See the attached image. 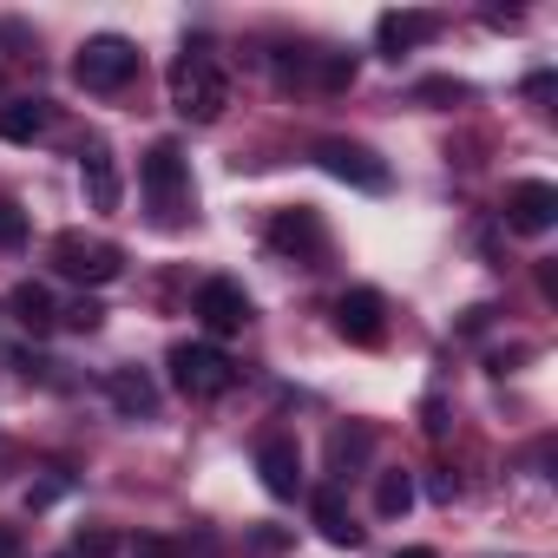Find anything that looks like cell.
<instances>
[{
	"label": "cell",
	"mask_w": 558,
	"mask_h": 558,
	"mask_svg": "<svg viewBox=\"0 0 558 558\" xmlns=\"http://www.w3.org/2000/svg\"><path fill=\"white\" fill-rule=\"evenodd\" d=\"M171 106H178L191 125H217V119H223L230 80H223V66H217L210 47H184V53L171 60Z\"/></svg>",
	"instance_id": "6da1fadb"
},
{
	"label": "cell",
	"mask_w": 558,
	"mask_h": 558,
	"mask_svg": "<svg viewBox=\"0 0 558 558\" xmlns=\"http://www.w3.org/2000/svg\"><path fill=\"white\" fill-rule=\"evenodd\" d=\"M171 388L191 395V401H217V395L236 388V362L210 342H178L171 349Z\"/></svg>",
	"instance_id": "7a4b0ae2"
},
{
	"label": "cell",
	"mask_w": 558,
	"mask_h": 558,
	"mask_svg": "<svg viewBox=\"0 0 558 558\" xmlns=\"http://www.w3.org/2000/svg\"><path fill=\"white\" fill-rule=\"evenodd\" d=\"M132 73H138V47H132L125 34H99V40H86L80 60H73V80H80L86 93H119V86H132Z\"/></svg>",
	"instance_id": "3957f363"
},
{
	"label": "cell",
	"mask_w": 558,
	"mask_h": 558,
	"mask_svg": "<svg viewBox=\"0 0 558 558\" xmlns=\"http://www.w3.org/2000/svg\"><path fill=\"white\" fill-rule=\"evenodd\" d=\"M138 184H145V197H151V210H158V217H178V210H184V197H191L184 151H178L171 138H158V145L145 151V165H138Z\"/></svg>",
	"instance_id": "277c9868"
},
{
	"label": "cell",
	"mask_w": 558,
	"mask_h": 558,
	"mask_svg": "<svg viewBox=\"0 0 558 558\" xmlns=\"http://www.w3.org/2000/svg\"><path fill=\"white\" fill-rule=\"evenodd\" d=\"M53 269L73 276V283H112L125 269V256L112 243H86L80 230H66V236H53Z\"/></svg>",
	"instance_id": "5b68a950"
},
{
	"label": "cell",
	"mask_w": 558,
	"mask_h": 558,
	"mask_svg": "<svg viewBox=\"0 0 558 558\" xmlns=\"http://www.w3.org/2000/svg\"><path fill=\"white\" fill-rule=\"evenodd\" d=\"M316 158H323V171H329V178H342V184H362V191H388V165H381L368 145H349V138H323V145H316Z\"/></svg>",
	"instance_id": "8992f818"
},
{
	"label": "cell",
	"mask_w": 558,
	"mask_h": 558,
	"mask_svg": "<svg viewBox=\"0 0 558 558\" xmlns=\"http://www.w3.org/2000/svg\"><path fill=\"white\" fill-rule=\"evenodd\" d=\"M256 473H263V493L269 499H296L303 493V453H296V440L290 434L256 440Z\"/></svg>",
	"instance_id": "52a82bcc"
},
{
	"label": "cell",
	"mask_w": 558,
	"mask_h": 558,
	"mask_svg": "<svg viewBox=\"0 0 558 558\" xmlns=\"http://www.w3.org/2000/svg\"><path fill=\"white\" fill-rule=\"evenodd\" d=\"M197 323H204L210 336H236V329L250 323V296H243V283H230V276H210V283L197 290Z\"/></svg>",
	"instance_id": "ba28073f"
},
{
	"label": "cell",
	"mask_w": 558,
	"mask_h": 558,
	"mask_svg": "<svg viewBox=\"0 0 558 558\" xmlns=\"http://www.w3.org/2000/svg\"><path fill=\"white\" fill-rule=\"evenodd\" d=\"M336 336H349L355 349H381V336H388L381 296H375V290H349V296L336 303Z\"/></svg>",
	"instance_id": "9c48e42d"
},
{
	"label": "cell",
	"mask_w": 558,
	"mask_h": 558,
	"mask_svg": "<svg viewBox=\"0 0 558 558\" xmlns=\"http://www.w3.org/2000/svg\"><path fill=\"white\" fill-rule=\"evenodd\" d=\"M506 223H512L519 236H545V230L558 223V191L538 184V178L512 184V197H506Z\"/></svg>",
	"instance_id": "30bf717a"
},
{
	"label": "cell",
	"mask_w": 558,
	"mask_h": 558,
	"mask_svg": "<svg viewBox=\"0 0 558 558\" xmlns=\"http://www.w3.org/2000/svg\"><path fill=\"white\" fill-rule=\"evenodd\" d=\"M269 250H283V256H296V263H310L316 269V256H323V217L316 210H283L269 223Z\"/></svg>",
	"instance_id": "8fae6325"
},
{
	"label": "cell",
	"mask_w": 558,
	"mask_h": 558,
	"mask_svg": "<svg viewBox=\"0 0 558 558\" xmlns=\"http://www.w3.org/2000/svg\"><path fill=\"white\" fill-rule=\"evenodd\" d=\"M310 519H316V532H323L329 545H349V551L362 545V525H355L342 486H316V493H310Z\"/></svg>",
	"instance_id": "7c38bea8"
},
{
	"label": "cell",
	"mask_w": 558,
	"mask_h": 558,
	"mask_svg": "<svg viewBox=\"0 0 558 558\" xmlns=\"http://www.w3.org/2000/svg\"><path fill=\"white\" fill-rule=\"evenodd\" d=\"M434 34H440V14H381V27H375V40H381V53H388V60H401V53L427 47Z\"/></svg>",
	"instance_id": "4fadbf2b"
},
{
	"label": "cell",
	"mask_w": 558,
	"mask_h": 558,
	"mask_svg": "<svg viewBox=\"0 0 558 558\" xmlns=\"http://www.w3.org/2000/svg\"><path fill=\"white\" fill-rule=\"evenodd\" d=\"M80 178H86V204H93V210H119L125 184H119V165H112L106 145H86V151H80Z\"/></svg>",
	"instance_id": "5bb4252c"
},
{
	"label": "cell",
	"mask_w": 558,
	"mask_h": 558,
	"mask_svg": "<svg viewBox=\"0 0 558 558\" xmlns=\"http://www.w3.org/2000/svg\"><path fill=\"white\" fill-rule=\"evenodd\" d=\"M106 395H112V408H119L125 421H151V414H158V388H151L145 368H112V375H106Z\"/></svg>",
	"instance_id": "9a60e30c"
},
{
	"label": "cell",
	"mask_w": 558,
	"mask_h": 558,
	"mask_svg": "<svg viewBox=\"0 0 558 558\" xmlns=\"http://www.w3.org/2000/svg\"><path fill=\"white\" fill-rule=\"evenodd\" d=\"M8 310H14V323H21V329H34V336H47V329L60 323V310H53V290H47V283H21V290L8 296Z\"/></svg>",
	"instance_id": "2e32d148"
},
{
	"label": "cell",
	"mask_w": 558,
	"mask_h": 558,
	"mask_svg": "<svg viewBox=\"0 0 558 558\" xmlns=\"http://www.w3.org/2000/svg\"><path fill=\"white\" fill-rule=\"evenodd\" d=\"M368 453H375V434H368V427H336V434H329V473H336V480H349Z\"/></svg>",
	"instance_id": "e0dca14e"
},
{
	"label": "cell",
	"mask_w": 558,
	"mask_h": 558,
	"mask_svg": "<svg viewBox=\"0 0 558 558\" xmlns=\"http://www.w3.org/2000/svg\"><path fill=\"white\" fill-rule=\"evenodd\" d=\"M47 132V106L40 99H14L8 112H0V138H8V145H34Z\"/></svg>",
	"instance_id": "ac0fdd59"
},
{
	"label": "cell",
	"mask_w": 558,
	"mask_h": 558,
	"mask_svg": "<svg viewBox=\"0 0 558 558\" xmlns=\"http://www.w3.org/2000/svg\"><path fill=\"white\" fill-rule=\"evenodd\" d=\"M408 506H414V480H408V473H381V480H375V512H381V519H401Z\"/></svg>",
	"instance_id": "d6986e66"
},
{
	"label": "cell",
	"mask_w": 558,
	"mask_h": 558,
	"mask_svg": "<svg viewBox=\"0 0 558 558\" xmlns=\"http://www.w3.org/2000/svg\"><path fill=\"white\" fill-rule=\"evenodd\" d=\"M27 243V210L14 197H0V250H21Z\"/></svg>",
	"instance_id": "ffe728a7"
},
{
	"label": "cell",
	"mask_w": 558,
	"mask_h": 558,
	"mask_svg": "<svg viewBox=\"0 0 558 558\" xmlns=\"http://www.w3.org/2000/svg\"><path fill=\"white\" fill-rule=\"evenodd\" d=\"M73 551H80V558H112V551H119V538H112V532H80V538H73Z\"/></svg>",
	"instance_id": "44dd1931"
},
{
	"label": "cell",
	"mask_w": 558,
	"mask_h": 558,
	"mask_svg": "<svg viewBox=\"0 0 558 558\" xmlns=\"http://www.w3.org/2000/svg\"><path fill=\"white\" fill-rule=\"evenodd\" d=\"M283 545H290V532H276V525H269V532H250V551H263V558L283 551Z\"/></svg>",
	"instance_id": "7402d4cb"
},
{
	"label": "cell",
	"mask_w": 558,
	"mask_h": 558,
	"mask_svg": "<svg viewBox=\"0 0 558 558\" xmlns=\"http://www.w3.org/2000/svg\"><path fill=\"white\" fill-rule=\"evenodd\" d=\"M421 99H466V86H460V80H427Z\"/></svg>",
	"instance_id": "603a6c76"
},
{
	"label": "cell",
	"mask_w": 558,
	"mask_h": 558,
	"mask_svg": "<svg viewBox=\"0 0 558 558\" xmlns=\"http://www.w3.org/2000/svg\"><path fill=\"white\" fill-rule=\"evenodd\" d=\"M66 323H73V329H86V336H93V329H99V323H106V310H99V303H80V310H73V316H66Z\"/></svg>",
	"instance_id": "cb8c5ba5"
},
{
	"label": "cell",
	"mask_w": 558,
	"mask_h": 558,
	"mask_svg": "<svg viewBox=\"0 0 558 558\" xmlns=\"http://www.w3.org/2000/svg\"><path fill=\"white\" fill-rule=\"evenodd\" d=\"M132 558H178V545H171V538H138Z\"/></svg>",
	"instance_id": "d4e9b609"
},
{
	"label": "cell",
	"mask_w": 558,
	"mask_h": 558,
	"mask_svg": "<svg viewBox=\"0 0 558 558\" xmlns=\"http://www.w3.org/2000/svg\"><path fill=\"white\" fill-rule=\"evenodd\" d=\"M60 493H66V480H47V486H34V493H27V506H34V512H40V506H53V499H60Z\"/></svg>",
	"instance_id": "484cf974"
},
{
	"label": "cell",
	"mask_w": 558,
	"mask_h": 558,
	"mask_svg": "<svg viewBox=\"0 0 558 558\" xmlns=\"http://www.w3.org/2000/svg\"><path fill=\"white\" fill-rule=\"evenodd\" d=\"M0 558H21V532L14 525H0Z\"/></svg>",
	"instance_id": "4316f807"
},
{
	"label": "cell",
	"mask_w": 558,
	"mask_h": 558,
	"mask_svg": "<svg viewBox=\"0 0 558 558\" xmlns=\"http://www.w3.org/2000/svg\"><path fill=\"white\" fill-rule=\"evenodd\" d=\"M395 558H440V551H427V545H408V551H395Z\"/></svg>",
	"instance_id": "83f0119b"
},
{
	"label": "cell",
	"mask_w": 558,
	"mask_h": 558,
	"mask_svg": "<svg viewBox=\"0 0 558 558\" xmlns=\"http://www.w3.org/2000/svg\"><path fill=\"white\" fill-rule=\"evenodd\" d=\"M60 558H80V551H73V545H66V551H60Z\"/></svg>",
	"instance_id": "f1b7e54d"
}]
</instances>
